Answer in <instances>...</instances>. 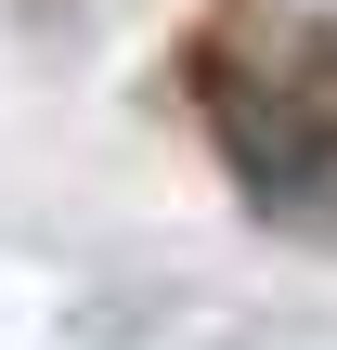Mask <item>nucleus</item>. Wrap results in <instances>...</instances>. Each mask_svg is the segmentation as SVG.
Returning <instances> with one entry per match:
<instances>
[{"instance_id":"f257e3e1","label":"nucleus","mask_w":337,"mask_h":350,"mask_svg":"<svg viewBox=\"0 0 337 350\" xmlns=\"http://www.w3.org/2000/svg\"><path fill=\"white\" fill-rule=\"evenodd\" d=\"M221 130H234V169L273 208L337 221V91H273V117L260 104H221Z\"/></svg>"}]
</instances>
